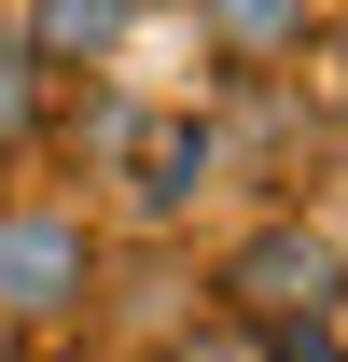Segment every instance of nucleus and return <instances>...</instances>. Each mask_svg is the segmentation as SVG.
I'll list each match as a JSON object with an SVG mask.
<instances>
[{
    "label": "nucleus",
    "instance_id": "nucleus-1",
    "mask_svg": "<svg viewBox=\"0 0 348 362\" xmlns=\"http://www.w3.org/2000/svg\"><path fill=\"white\" fill-rule=\"evenodd\" d=\"M112 209L98 195H0V334H98Z\"/></svg>",
    "mask_w": 348,
    "mask_h": 362
},
{
    "label": "nucleus",
    "instance_id": "nucleus-2",
    "mask_svg": "<svg viewBox=\"0 0 348 362\" xmlns=\"http://www.w3.org/2000/svg\"><path fill=\"white\" fill-rule=\"evenodd\" d=\"M223 320H251V334H279V320H348V251L320 223H306L293 195H265L251 223L209 251V279H195Z\"/></svg>",
    "mask_w": 348,
    "mask_h": 362
},
{
    "label": "nucleus",
    "instance_id": "nucleus-3",
    "mask_svg": "<svg viewBox=\"0 0 348 362\" xmlns=\"http://www.w3.org/2000/svg\"><path fill=\"white\" fill-rule=\"evenodd\" d=\"M209 195H223V112H153L112 181V237H181Z\"/></svg>",
    "mask_w": 348,
    "mask_h": 362
},
{
    "label": "nucleus",
    "instance_id": "nucleus-4",
    "mask_svg": "<svg viewBox=\"0 0 348 362\" xmlns=\"http://www.w3.org/2000/svg\"><path fill=\"white\" fill-rule=\"evenodd\" d=\"M320 14H335V0H195V42H209V70H195V84H265V70H306Z\"/></svg>",
    "mask_w": 348,
    "mask_h": 362
},
{
    "label": "nucleus",
    "instance_id": "nucleus-5",
    "mask_svg": "<svg viewBox=\"0 0 348 362\" xmlns=\"http://www.w3.org/2000/svg\"><path fill=\"white\" fill-rule=\"evenodd\" d=\"M0 28L42 56L56 84H98V70H126V42L153 28V0H14Z\"/></svg>",
    "mask_w": 348,
    "mask_h": 362
},
{
    "label": "nucleus",
    "instance_id": "nucleus-6",
    "mask_svg": "<svg viewBox=\"0 0 348 362\" xmlns=\"http://www.w3.org/2000/svg\"><path fill=\"white\" fill-rule=\"evenodd\" d=\"M139 126H153V112H139V98H112V70H98V84H70V98H56V139H42V153H70L84 181H126Z\"/></svg>",
    "mask_w": 348,
    "mask_h": 362
},
{
    "label": "nucleus",
    "instance_id": "nucleus-7",
    "mask_svg": "<svg viewBox=\"0 0 348 362\" xmlns=\"http://www.w3.org/2000/svg\"><path fill=\"white\" fill-rule=\"evenodd\" d=\"M153 362H265V334H251V320H223L209 293H195V307H181V334H168Z\"/></svg>",
    "mask_w": 348,
    "mask_h": 362
},
{
    "label": "nucleus",
    "instance_id": "nucleus-8",
    "mask_svg": "<svg viewBox=\"0 0 348 362\" xmlns=\"http://www.w3.org/2000/svg\"><path fill=\"white\" fill-rule=\"evenodd\" d=\"M306 98H320V126H348V0L320 14V42H306Z\"/></svg>",
    "mask_w": 348,
    "mask_h": 362
},
{
    "label": "nucleus",
    "instance_id": "nucleus-9",
    "mask_svg": "<svg viewBox=\"0 0 348 362\" xmlns=\"http://www.w3.org/2000/svg\"><path fill=\"white\" fill-rule=\"evenodd\" d=\"M265 362H348V320H279Z\"/></svg>",
    "mask_w": 348,
    "mask_h": 362
},
{
    "label": "nucleus",
    "instance_id": "nucleus-10",
    "mask_svg": "<svg viewBox=\"0 0 348 362\" xmlns=\"http://www.w3.org/2000/svg\"><path fill=\"white\" fill-rule=\"evenodd\" d=\"M14 362H112L98 334H14Z\"/></svg>",
    "mask_w": 348,
    "mask_h": 362
},
{
    "label": "nucleus",
    "instance_id": "nucleus-11",
    "mask_svg": "<svg viewBox=\"0 0 348 362\" xmlns=\"http://www.w3.org/2000/svg\"><path fill=\"white\" fill-rule=\"evenodd\" d=\"M0 362H14V334H0Z\"/></svg>",
    "mask_w": 348,
    "mask_h": 362
}]
</instances>
